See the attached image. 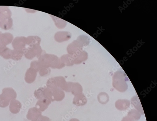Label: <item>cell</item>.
Returning a JSON list of instances; mask_svg holds the SVG:
<instances>
[{"label":"cell","mask_w":157,"mask_h":121,"mask_svg":"<svg viewBox=\"0 0 157 121\" xmlns=\"http://www.w3.org/2000/svg\"><path fill=\"white\" fill-rule=\"evenodd\" d=\"M17 95L16 92L12 88H4L0 96V107H4L8 106L11 100L16 98Z\"/></svg>","instance_id":"2"},{"label":"cell","mask_w":157,"mask_h":121,"mask_svg":"<svg viewBox=\"0 0 157 121\" xmlns=\"http://www.w3.org/2000/svg\"><path fill=\"white\" fill-rule=\"evenodd\" d=\"M42 115V112L36 107H33L30 108L28 112L27 117L32 121H36Z\"/></svg>","instance_id":"5"},{"label":"cell","mask_w":157,"mask_h":121,"mask_svg":"<svg viewBox=\"0 0 157 121\" xmlns=\"http://www.w3.org/2000/svg\"><path fill=\"white\" fill-rule=\"evenodd\" d=\"M50 72L47 69V68H43L40 70L39 74L41 76H44L48 75V73Z\"/></svg>","instance_id":"16"},{"label":"cell","mask_w":157,"mask_h":121,"mask_svg":"<svg viewBox=\"0 0 157 121\" xmlns=\"http://www.w3.org/2000/svg\"><path fill=\"white\" fill-rule=\"evenodd\" d=\"M132 103L134 105L135 108L142 115L144 114V112L139 99L137 96H135L132 100Z\"/></svg>","instance_id":"11"},{"label":"cell","mask_w":157,"mask_h":121,"mask_svg":"<svg viewBox=\"0 0 157 121\" xmlns=\"http://www.w3.org/2000/svg\"><path fill=\"white\" fill-rule=\"evenodd\" d=\"M122 121H134V120L131 117L128 115L124 117Z\"/></svg>","instance_id":"18"},{"label":"cell","mask_w":157,"mask_h":121,"mask_svg":"<svg viewBox=\"0 0 157 121\" xmlns=\"http://www.w3.org/2000/svg\"><path fill=\"white\" fill-rule=\"evenodd\" d=\"M128 115L131 117L134 121L138 120L141 117V115L140 112L134 109L132 110L131 111L129 112Z\"/></svg>","instance_id":"15"},{"label":"cell","mask_w":157,"mask_h":121,"mask_svg":"<svg viewBox=\"0 0 157 121\" xmlns=\"http://www.w3.org/2000/svg\"><path fill=\"white\" fill-rule=\"evenodd\" d=\"M130 102L126 100H117L115 103L116 108L120 111H125L129 108Z\"/></svg>","instance_id":"9"},{"label":"cell","mask_w":157,"mask_h":121,"mask_svg":"<svg viewBox=\"0 0 157 121\" xmlns=\"http://www.w3.org/2000/svg\"><path fill=\"white\" fill-rule=\"evenodd\" d=\"M51 89L52 92L53 102L55 101H61L64 99L65 94L62 89L56 88Z\"/></svg>","instance_id":"3"},{"label":"cell","mask_w":157,"mask_h":121,"mask_svg":"<svg viewBox=\"0 0 157 121\" xmlns=\"http://www.w3.org/2000/svg\"><path fill=\"white\" fill-rule=\"evenodd\" d=\"M98 99L99 103L102 104L106 103L109 100L108 94L104 92L100 93L98 96Z\"/></svg>","instance_id":"13"},{"label":"cell","mask_w":157,"mask_h":121,"mask_svg":"<svg viewBox=\"0 0 157 121\" xmlns=\"http://www.w3.org/2000/svg\"><path fill=\"white\" fill-rule=\"evenodd\" d=\"M128 79L124 72L118 71L115 72L113 77V86L120 92H125L128 88L127 82Z\"/></svg>","instance_id":"1"},{"label":"cell","mask_w":157,"mask_h":121,"mask_svg":"<svg viewBox=\"0 0 157 121\" xmlns=\"http://www.w3.org/2000/svg\"><path fill=\"white\" fill-rule=\"evenodd\" d=\"M46 85L47 87L50 89L58 88L56 80L54 77L49 78L47 80Z\"/></svg>","instance_id":"14"},{"label":"cell","mask_w":157,"mask_h":121,"mask_svg":"<svg viewBox=\"0 0 157 121\" xmlns=\"http://www.w3.org/2000/svg\"><path fill=\"white\" fill-rule=\"evenodd\" d=\"M51 102L50 100L46 98L39 100L36 104V107L40 111L43 112L48 108Z\"/></svg>","instance_id":"4"},{"label":"cell","mask_w":157,"mask_h":121,"mask_svg":"<svg viewBox=\"0 0 157 121\" xmlns=\"http://www.w3.org/2000/svg\"><path fill=\"white\" fill-rule=\"evenodd\" d=\"M21 103L15 100H12L10 104V110L11 112L13 114L18 113L21 108Z\"/></svg>","instance_id":"10"},{"label":"cell","mask_w":157,"mask_h":121,"mask_svg":"<svg viewBox=\"0 0 157 121\" xmlns=\"http://www.w3.org/2000/svg\"><path fill=\"white\" fill-rule=\"evenodd\" d=\"M56 81L58 88L64 91L66 88L67 82L65 78L62 76L55 77Z\"/></svg>","instance_id":"12"},{"label":"cell","mask_w":157,"mask_h":121,"mask_svg":"<svg viewBox=\"0 0 157 121\" xmlns=\"http://www.w3.org/2000/svg\"><path fill=\"white\" fill-rule=\"evenodd\" d=\"M69 121H80L79 120L76 118H72Z\"/></svg>","instance_id":"19"},{"label":"cell","mask_w":157,"mask_h":121,"mask_svg":"<svg viewBox=\"0 0 157 121\" xmlns=\"http://www.w3.org/2000/svg\"><path fill=\"white\" fill-rule=\"evenodd\" d=\"M83 91L82 87L80 84L78 83L72 82L70 92H71L72 95L75 96L80 95L82 93Z\"/></svg>","instance_id":"8"},{"label":"cell","mask_w":157,"mask_h":121,"mask_svg":"<svg viewBox=\"0 0 157 121\" xmlns=\"http://www.w3.org/2000/svg\"><path fill=\"white\" fill-rule=\"evenodd\" d=\"M37 72L33 69L31 68L28 70L25 75V80L29 84L33 83L36 80Z\"/></svg>","instance_id":"6"},{"label":"cell","mask_w":157,"mask_h":121,"mask_svg":"<svg viewBox=\"0 0 157 121\" xmlns=\"http://www.w3.org/2000/svg\"><path fill=\"white\" fill-rule=\"evenodd\" d=\"M87 100L86 98L83 93L80 95L75 96L73 99V103L78 106H82L86 104Z\"/></svg>","instance_id":"7"},{"label":"cell","mask_w":157,"mask_h":121,"mask_svg":"<svg viewBox=\"0 0 157 121\" xmlns=\"http://www.w3.org/2000/svg\"><path fill=\"white\" fill-rule=\"evenodd\" d=\"M35 121H50V119L47 116L41 115Z\"/></svg>","instance_id":"17"}]
</instances>
